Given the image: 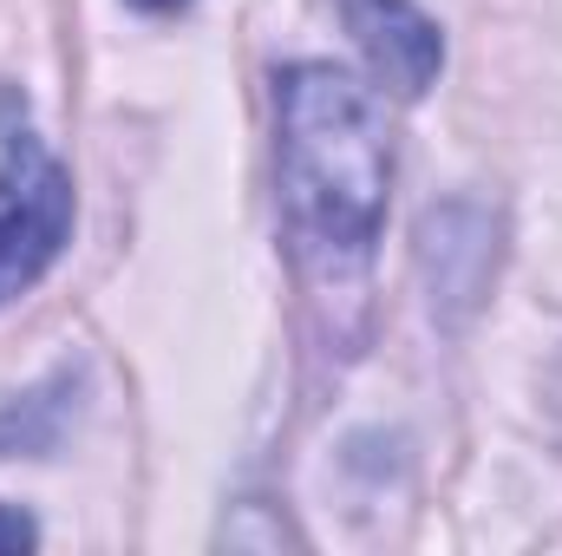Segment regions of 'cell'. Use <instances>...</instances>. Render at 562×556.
Masks as SVG:
<instances>
[{
  "label": "cell",
  "mask_w": 562,
  "mask_h": 556,
  "mask_svg": "<svg viewBox=\"0 0 562 556\" xmlns=\"http://www.w3.org/2000/svg\"><path fill=\"white\" fill-rule=\"evenodd\" d=\"M276 132L281 203L301 256L334 281L367 269L393 190L386 105L340 66H288L276 79Z\"/></svg>",
  "instance_id": "1"
},
{
  "label": "cell",
  "mask_w": 562,
  "mask_h": 556,
  "mask_svg": "<svg viewBox=\"0 0 562 556\" xmlns=\"http://www.w3.org/2000/svg\"><path fill=\"white\" fill-rule=\"evenodd\" d=\"M72 236V177L40 138H7L0 157V308L59 263Z\"/></svg>",
  "instance_id": "2"
},
{
  "label": "cell",
  "mask_w": 562,
  "mask_h": 556,
  "mask_svg": "<svg viewBox=\"0 0 562 556\" xmlns=\"http://www.w3.org/2000/svg\"><path fill=\"white\" fill-rule=\"evenodd\" d=\"M340 13H347V26H353V40H360L367 66L386 79V92L419 99L425 86L438 79L445 40H438L431 13H419L413 0H340Z\"/></svg>",
  "instance_id": "3"
},
{
  "label": "cell",
  "mask_w": 562,
  "mask_h": 556,
  "mask_svg": "<svg viewBox=\"0 0 562 556\" xmlns=\"http://www.w3.org/2000/svg\"><path fill=\"white\" fill-rule=\"evenodd\" d=\"M33 544H40L33 518H20V511H7V504H0V556H7V551H33Z\"/></svg>",
  "instance_id": "4"
},
{
  "label": "cell",
  "mask_w": 562,
  "mask_h": 556,
  "mask_svg": "<svg viewBox=\"0 0 562 556\" xmlns=\"http://www.w3.org/2000/svg\"><path fill=\"white\" fill-rule=\"evenodd\" d=\"M132 7H144V13H170V7H183V0H132Z\"/></svg>",
  "instance_id": "5"
}]
</instances>
